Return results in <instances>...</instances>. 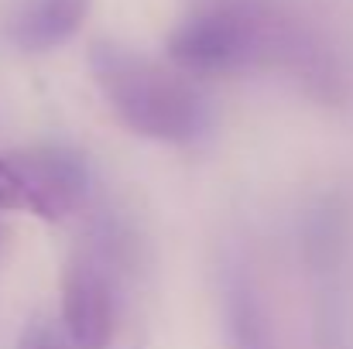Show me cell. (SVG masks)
I'll return each mask as SVG.
<instances>
[{
  "instance_id": "ba28073f",
  "label": "cell",
  "mask_w": 353,
  "mask_h": 349,
  "mask_svg": "<svg viewBox=\"0 0 353 349\" xmlns=\"http://www.w3.org/2000/svg\"><path fill=\"white\" fill-rule=\"evenodd\" d=\"M17 349H62V339H59V332H55L48 322L34 319V322L21 332V343H17Z\"/></svg>"
},
{
  "instance_id": "277c9868",
  "label": "cell",
  "mask_w": 353,
  "mask_h": 349,
  "mask_svg": "<svg viewBox=\"0 0 353 349\" xmlns=\"http://www.w3.org/2000/svg\"><path fill=\"white\" fill-rule=\"evenodd\" d=\"M120 233L97 223L62 271V329L72 349H110L117 332Z\"/></svg>"
},
{
  "instance_id": "52a82bcc",
  "label": "cell",
  "mask_w": 353,
  "mask_h": 349,
  "mask_svg": "<svg viewBox=\"0 0 353 349\" xmlns=\"http://www.w3.org/2000/svg\"><path fill=\"white\" fill-rule=\"evenodd\" d=\"M302 257L319 288H336L347 260V209L336 195H323L309 206L302 223Z\"/></svg>"
},
{
  "instance_id": "3957f363",
  "label": "cell",
  "mask_w": 353,
  "mask_h": 349,
  "mask_svg": "<svg viewBox=\"0 0 353 349\" xmlns=\"http://www.w3.org/2000/svg\"><path fill=\"white\" fill-rule=\"evenodd\" d=\"M93 175L79 151L62 144L0 151V213L65 223L90 206Z\"/></svg>"
},
{
  "instance_id": "8992f818",
  "label": "cell",
  "mask_w": 353,
  "mask_h": 349,
  "mask_svg": "<svg viewBox=\"0 0 353 349\" xmlns=\"http://www.w3.org/2000/svg\"><path fill=\"white\" fill-rule=\"evenodd\" d=\"M90 7L93 0H24L7 21V38L21 52H52L86 24Z\"/></svg>"
},
{
  "instance_id": "7a4b0ae2",
  "label": "cell",
  "mask_w": 353,
  "mask_h": 349,
  "mask_svg": "<svg viewBox=\"0 0 353 349\" xmlns=\"http://www.w3.org/2000/svg\"><path fill=\"white\" fill-rule=\"evenodd\" d=\"M90 76L120 123L148 140L196 147L213 134L210 96L175 65H158L120 41L90 45Z\"/></svg>"
},
{
  "instance_id": "6da1fadb",
  "label": "cell",
  "mask_w": 353,
  "mask_h": 349,
  "mask_svg": "<svg viewBox=\"0 0 353 349\" xmlns=\"http://www.w3.org/2000/svg\"><path fill=\"white\" fill-rule=\"evenodd\" d=\"M302 21L288 0H199L168 31L165 52L182 76L281 69Z\"/></svg>"
},
{
  "instance_id": "5b68a950",
  "label": "cell",
  "mask_w": 353,
  "mask_h": 349,
  "mask_svg": "<svg viewBox=\"0 0 353 349\" xmlns=\"http://www.w3.org/2000/svg\"><path fill=\"white\" fill-rule=\"evenodd\" d=\"M220 312L227 349H278L261 284L240 257H230L220 271Z\"/></svg>"
}]
</instances>
